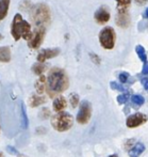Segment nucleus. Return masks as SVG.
<instances>
[{
    "instance_id": "1",
    "label": "nucleus",
    "mask_w": 148,
    "mask_h": 157,
    "mask_svg": "<svg viewBox=\"0 0 148 157\" xmlns=\"http://www.w3.org/2000/svg\"><path fill=\"white\" fill-rule=\"evenodd\" d=\"M69 80L65 71L59 67H54L49 71L48 77L46 78V87L51 95L59 94L67 90Z\"/></svg>"
},
{
    "instance_id": "2",
    "label": "nucleus",
    "mask_w": 148,
    "mask_h": 157,
    "mask_svg": "<svg viewBox=\"0 0 148 157\" xmlns=\"http://www.w3.org/2000/svg\"><path fill=\"white\" fill-rule=\"evenodd\" d=\"M30 18L35 27H39V26L46 27L47 25H49L51 19L49 6L45 3H37L35 6H32L30 9Z\"/></svg>"
},
{
    "instance_id": "3",
    "label": "nucleus",
    "mask_w": 148,
    "mask_h": 157,
    "mask_svg": "<svg viewBox=\"0 0 148 157\" xmlns=\"http://www.w3.org/2000/svg\"><path fill=\"white\" fill-rule=\"evenodd\" d=\"M74 124V118L68 112L60 111L51 118V125L58 132H66L72 128Z\"/></svg>"
},
{
    "instance_id": "4",
    "label": "nucleus",
    "mask_w": 148,
    "mask_h": 157,
    "mask_svg": "<svg viewBox=\"0 0 148 157\" xmlns=\"http://www.w3.org/2000/svg\"><path fill=\"white\" fill-rule=\"evenodd\" d=\"M116 34L112 27H105L99 32V43L105 49H113L115 46Z\"/></svg>"
},
{
    "instance_id": "5",
    "label": "nucleus",
    "mask_w": 148,
    "mask_h": 157,
    "mask_svg": "<svg viewBox=\"0 0 148 157\" xmlns=\"http://www.w3.org/2000/svg\"><path fill=\"white\" fill-rule=\"evenodd\" d=\"M46 35V29L43 26H39L35 27V30L32 31V35L29 40H28V46L32 49H37L39 48V46L43 44L44 40H45Z\"/></svg>"
},
{
    "instance_id": "6",
    "label": "nucleus",
    "mask_w": 148,
    "mask_h": 157,
    "mask_svg": "<svg viewBox=\"0 0 148 157\" xmlns=\"http://www.w3.org/2000/svg\"><path fill=\"white\" fill-rule=\"evenodd\" d=\"M91 116H92V106L90 101H83L80 104V108L77 113V122L79 124H87L91 120Z\"/></svg>"
},
{
    "instance_id": "7",
    "label": "nucleus",
    "mask_w": 148,
    "mask_h": 157,
    "mask_svg": "<svg viewBox=\"0 0 148 157\" xmlns=\"http://www.w3.org/2000/svg\"><path fill=\"white\" fill-rule=\"evenodd\" d=\"M146 121H147V117L144 113L136 112V113L131 114V116L128 117L127 121H126V125L129 128H134L143 125Z\"/></svg>"
},
{
    "instance_id": "8",
    "label": "nucleus",
    "mask_w": 148,
    "mask_h": 157,
    "mask_svg": "<svg viewBox=\"0 0 148 157\" xmlns=\"http://www.w3.org/2000/svg\"><path fill=\"white\" fill-rule=\"evenodd\" d=\"M23 16L21 14L17 13V14L14 15V18L12 21V24H11V35L13 36V39L15 41H19L20 39V24H21V21H23Z\"/></svg>"
},
{
    "instance_id": "9",
    "label": "nucleus",
    "mask_w": 148,
    "mask_h": 157,
    "mask_svg": "<svg viewBox=\"0 0 148 157\" xmlns=\"http://www.w3.org/2000/svg\"><path fill=\"white\" fill-rule=\"evenodd\" d=\"M110 17H111V14H110V11L107 6H100L94 14L95 21H96V23L99 24V25H105V24H107L108 21H110Z\"/></svg>"
},
{
    "instance_id": "10",
    "label": "nucleus",
    "mask_w": 148,
    "mask_h": 157,
    "mask_svg": "<svg viewBox=\"0 0 148 157\" xmlns=\"http://www.w3.org/2000/svg\"><path fill=\"white\" fill-rule=\"evenodd\" d=\"M59 54H60L59 48H47V49H43L42 52H39L36 60H37V62L45 63L46 60L54 58V57L59 56Z\"/></svg>"
},
{
    "instance_id": "11",
    "label": "nucleus",
    "mask_w": 148,
    "mask_h": 157,
    "mask_svg": "<svg viewBox=\"0 0 148 157\" xmlns=\"http://www.w3.org/2000/svg\"><path fill=\"white\" fill-rule=\"evenodd\" d=\"M115 23L118 27L127 28L130 24V17L129 14H128V11H126V12H117Z\"/></svg>"
},
{
    "instance_id": "12",
    "label": "nucleus",
    "mask_w": 148,
    "mask_h": 157,
    "mask_svg": "<svg viewBox=\"0 0 148 157\" xmlns=\"http://www.w3.org/2000/svg\"><path fill=\"white\" fill-rule=\"evenodd\" d=\"M19 33H20V39L28 41L31 37V35H32V27H31L30 23L23 19L20 24V31H19Z\"/></svg>"
},
{
    "instance_id": "13",
    "label": "nucleus",
    "mask_w": 148,
    "mask_h": 157,
    "mask_svg": "<svg viewBox=\"0 0 148 157\" xmlns=\"http://www.w3.org/2000/svg\"><path fill=\"white\" fill-rule=\"evenodd\" d=\"M66 106H67V101L64 96H58L57 98H54V103H52V107L56 112L63 111L66 108Z\"/></svg>"
},
{
    "instance_id": "14",
    "label": "nucleus",
    "mask_w": 148,
    "mask_h": 157,
    "mask_svg": "<svg viewBox=\"0 0 148 157\" xmlns=\"http://www.w3.org/2000/svg\"><path fill=\"white\" fill-rule=\"evenodd\" d=\"M144 151H145V145L141 142H138L135 145H133L128 151V155H129V157H139Z\"/></svg>"
},
{
    "instance_id": "15",
    "label": "nucleus",
    "mask_w": 148,
    "mask_h": 157,
    "mask_svg": "<svg viewBox=\"0 0 148 157\" xmlns=\"http://www.w3.org/2000/svg\"><path fill=\"white\" fill-rule=\"evenodd\" d=\"M35 90L39 94H43L46 89V77L44 75H39V77L36 79L34 83Z\"/></svg>"
},
{
    "instance_id": "16",
    "label": "nucleus",
    "mask_w": 148,
    "mask_h": 157,
    "mask_svg": "<svg viewBox=\"0 0 148 157\" xmlns=\"http://www.w3.org/2000/svg\"><path fill=\"white\" fill-rule=\"evenodd\" d=\"M46 101H47V99H46L45 96H41V95H36V94H32L29 99L30 106L33 108L43 105V104H45Z\"/></svg>"
},
{
    "instance_id": "17",
    "label": "nucleus",
    "mask_w": 148,
    "mask_h": 157,
    "mask_svg": "<svg viewBox=\"0 0 148 157\" xmlns=\"http://www.w3.org/2000/svg\"><path fill=\"white\" fill-rule=\"evenodd\" d=\"M11 49L8 46H2L0 47V62L8 63L11 61Z\"/></svg>"
},
{
    "instance_id": "18",
    "label": "nucleus",
    "mask_w": 148,
    "mask_h": 157,
    "mask_svg": "<svg viewBox=\"0 0 148 157\" xmlns=\"http://www.w3.org/2000/svg\"><path fill=\"white\" fill-rule=\"evenodd\" d=\"M11 0H0V21L6 18L10 8Z\"/></svg>"
},
{
    "instance_id": "19",
    "label": "nucleus",
    "mask_w": 148,
    "mask_h": 157,
    "mask_svg": "<svg viewBox=\"0 0 148 157\" xmlns=\"http://www.w3.org/2000/svg\"><path fill=\"white\" fill-rule=\"evenodd\" d=\"M47 66L45 65L44 63H41V62H36L32 65V72L34 73L35 75H43V73L46 71Z\"/></svg>"
},
{
    "instance_id": "20",
    "label": "nucleus",
    "mask_w": 148,
    "mask_h": 157,
    "mask_svg": "<svg viewBox=\"0 0 148 157\" xmlns=\"http://www.w3.org/2000/svg\"><path fill=\"white\" fill-rule=\"evenodd\" d=\"M20 116H21V124H23L24 128H28L29 126V120H28L27 112H26V108L24 103L20 104Z\"/></svg>"
},
{
    "instance_id": "21",
    "label": "nucleus",
    "mask_w": 148,
    "mask_h": 157,
    "mask_svg": "<svg viewBox=\"0 0 148 157\" xmlns=\"http://www.w3.org/2000/svg\"><path fill=\"white\" fill-rule=\"evenodd\" d=\"M135 52L138 55V57L140 58V60L142 62H146L147 61V55H146V50L143 47L142 45H138L135 47Z\"/></svg>"
},
{
    "instance_id": "22",
    "label": "nucleus",
    "mask_w": 148,
    "mask_h": 157,
    "mask_svg": "<svg viewBox=\"0 0 148 157\" xmlns=\"http://www.w3.org/2000/svg\"><path fill=\"white\" fill-rule=\"evenodd\" d=\"M117 2V12H126L128 11V6H129L131 0H116Z\"/></svg>"
},
{
    "instance_id": "23",
    "label": "nucleus",
    "mask_w": 148,
    "mask_h": 157,
    "mask_svg": "<svg viewBox=\"0 0 148 157\" xmlns=\"http://www.w3.org/2000/svg\"><path fill=\"white\" fill-rule=\"evenodd\" d=\"M131 101L133 105H136V106H142L143 104L145 103V99L143 96H141V95H132L131 97Z\"/></svg>"
},
{
    "instance_id": "24",
    "label": "nucleus",
    "mask_w": 148,
    "mask_h": 157,
    "mask_svg": "<svg viewBox=\"0 0 148 157\" xmlns=\"http://www.w3.org/2000/svg\"><path fill=\"white\" fill-rule=\"evenodd\" d=\"M79 95L77 93H72L69 95V103L72 108H76L79 105Z\"/></svg>"
},
{
    "instance_id": "25",
    "label": "nucleus",
    "mask_w": 148,
    "mask_h": 157,
    "mask_svg": "<svg viewBox=\"0 0 148 157\" xmlns=\"http://www.w3.org/2000/svg\"><path fill=\"white\" fill-rule=\"evenodd\" d=\"M31 0H23V1L19 3V9L21 11H30L31 9Z\"/></svg>"
},
{
    "instance_id": "26",
    "label": "nucleus",
    "mask_w": 148,
    "mask_h": 157,
    "mask_svg": "<svg viewBox=\"0 0 148 157\" xmlns=\"http://www.w3.org/2000/svg\"><path fill=\"white\" fill-rule=\"evenodd\" d=\"M118 78L121 83H127V82H129V80H130V75L128 74V73L124 72V73H120V74H119Z\"/></svg>"
},
{
    "instance_id": "27",
    "label": "nucleus",
    "mask_w": 148,
    "mask_h": 157,
    "mask_svg": "<svg viewBox=\"0 0 148 157\" xmlns=\"http://www.w3.org/2000/svg\"><path fill=\"white\" fill-rule=\"evenodd\" d=\"M110 86H111V89L112 90H116V91H120V92L126 91L125 88H124L123 86L119 85V83H117V82H115V81H111Z\"/></svg>"
},
{
    "instance_id": "28",
    "label": "nucleus",
    "mask_w": 148,
    "mask_h": 157,
    "mask_svg": "<svg viewBox=\"0 0 148 157\" xmlns=\"http://www.w3.org/2000/svg\"><path fill=\"white\" fill-rule=\"evenodd\" d=\"M117 101L118 104H126L129 99V93H124V94H120L117 96Z\"/></svg>"
},
{
    "instance_id": "29",
    "label": "nucleus",
    "mask_w": 148,
    "mask_h": 157,
    "mask_svg": "<svg viewBox=\"0 0 148 157\" xmlns=\"http://www.w3.org/2000/svg\"><path fill=\"white\" fill-rule=\"evenodd\" d=\"M39 117L42 119H48L50 117V110L48 108H43V109L39 111Z\"/></svg>"
},
{
    "instance_id": "30",
    "label": "nucleus",
    "mask_w": 148,
    "mask_h": 157,
    "mask_svg": "<svg viewBox=\"0 0 148 157\" xmlns=\"http://www.w3.org/2000/svg\"><path fill=\"white\" fill-rule=\"evenodd\" d=\"M90 58L92 59V61L95 64H100V58H99L98 55L94 54V52H90Z\"/></svg>"
},
{
    "instance_id": "31",
    "label": "nucleus",
    "mask_w": 148,
    "mask_h": 157,
    "mask_svg": "<svg viewBox=\"0 0 148 157\" xmlns=\"http://www.w3.org/2000/svg\"><path fill=\"white\" fill-rule=\"evenodd\" d=\"M6 151H8L9 154H12V155H18V152L16 151V149L13 147H10V145L6 147Z\"/></svg>"
},
{
    "instance_id": "32",
    "label": "nucleus",
    "mask_w": 148,
    "mask_h": 157,
    "mask_svg": "<svg viewBox=\"0 0 148 157\" xmlns=\"http://www.w3.org/2000/svg\"><path fill=\"white\" fill-rule=\"evenodd\" d=\"M143 75H148V61L143 62V70H142Z\"/></svg>"
},
{
    "instance_id": "33",
    "label": "nucleus",
    "mask_w": 148,
    "mask_h": 157,
    "mask_svg": "<svg viewBox=\"0 0 148 157\" xmlns=\"http://www.w3.org/2000/svg\"><path fill=\"white\" fill-rule=\"evenodd\" d=\"M141 82H142V85H143V87H144V89L148 92V79L147 78H143L142 80H141Z\"/></svg>"
},
{
    "instance_id": "34",
    "label": "nucleus",
    "mask_w": 148,
    "mask_h": 157,
    "mask_svg": "<svg viewBox=\"0 0 148 157\" xmlns=\"http://www.w3.org/2000/svg\"><path fill=\"white\" fill-rule=\"evenodd\" d=\"M148 0H134V2H135L138 6H143V4H145Z\"/></svg>"
},
{
    "instance_id": "35",
    "label": "nucleus",
    "mask_w": 148,
    "mask_h": 157,
    "mask_svg": "<svg viewBox=\"0 0 148 157\" xmlns=\"http://www.w3.org/2000/svg\"><path fill=\"white\" fill-rule=\"evenodd\" d=\"M144 17H145V18H147V19H148V8L146 9V10H145V13H144Z\"/></svg>"
},
{
    "instance_id": "36",
    "label": "nucleus",
    "mask_w": 148,
    "mask_h": 157,
    "mask_svg": "<svg viewBox=\"0 0 148 157\" xmlns=\"http://www.w3.org/2000/svg\"><path fill=\"white\" fill-rule=\"evenodd\" d=\"M109 157H118V156L116 155V154H113V155H110Z\"/></svg>"
},
{
    "instance_id": "37",
    "label": "nucleus",
    "mask_w": 148,
    "mask_h": 157,
    "mask_svg": "<svg viewBox=\"0 0 148 157\" xmlns=\"http://www.w3.org/2000/svg\"><path fill=\"white\" fill-rule=\"evenodd\" d=\"M2 39H3V35H2L1 33H0V41H1Z\"/></svg>"
},
{
    "instance_id": "38",
    "label": "nucleus",
    "mask_w": 148,
    "mask_h": 157,
    "mask_svg": "<svg viewBox=\"0 0 148 157\" xmlns=\"http://www.w3.org/2000/svg\"><path fill=\"white\" fill-rule=\"evenodd\" d=\"M0 157H4L3 155H2V153H0Z\"/></svg>"
}]
</instances>
